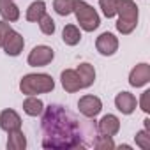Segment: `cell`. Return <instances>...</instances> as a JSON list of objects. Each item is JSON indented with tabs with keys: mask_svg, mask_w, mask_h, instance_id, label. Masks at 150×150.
<instances>
[{
	"mask_svg": "<svg viewBox=\"0 0 150 150\" xmlns=\"http://www.w3.org/2000/svg\"><path fill=\"white\" fill-rule=\"evenodd\" d=\"M41 131L42 146L51 150H69V148H87L92 145L88 136L92 134V125H83L81 120L60 104H50L42 110Z\"/></svg>",
	"mask_w": 150,
	"mask_h": 150,
	"instance_id": "1",
	"label": "cell"
},
{
	"mask_svg": "<svg viewBox=\"0 0 150 150\" xmlns=\"http://www.w3.org/2000/svg\"><path fill=\"white\" fill-rule=\"evenodd\" d=\"M55 88V81L50 74L39 72V74H25L20 81V90L25 96H37V94H48Z\"/></svg>",
	"mask_w": 150,
	"mask_h": 150,
	"instance_id": "2",
	"label": "cell"
},
{
	"mask_svg": "<svg viewBox=\"0 0 150 150\" xmlns=\"http://www.w3.org/2000/svg\"><path fill=\"white\" fill-rule=\"evenodd\" d=\"M117 14H118L117 30L120 34H124V35L131 34L136 28V25H138V14H139V11H138L136 2H134V0H122L120 6H118Z\"/></svg>",
	"mask_w": 150,
	"mask_h": 150,
	"instance_id": "3",
	"label": "cell"
},
{
	"mask_svg": "<svg viewBox=\"0 0 150 150\" xmlns=\"http://www.w3.org/2000/svg\"><path fill=\"white\" fill-rule=\"evenodd\" d=\"M72 13L76 14V20H78L80 27L85 32H94L101 25V20H99L97 11L90 4L83 2V0H76V2H74V11Z\"/></svg>",
	"mask_w": 150,
	"mask_h": 150,
	"instance_id": "4",
	"label": "cell"
},
{
	"mask_svg": "<svg viewBox=\"0 0 150 150\" xmlns=\"http://www.w3.org/2000/svg\"><path fill=\"white\" fill-rule=\"evenodd\" d=\"M53 57H55V53H53V50H51L50 46L39 44V46H35V48L28 53L27 62H28V65H32V67H44V65H48V64L53 60Z\"/></svg>",
	"mask_w": 150,
	"mask_h": 150,
	"instance_id": "5",
	"label": "cell"
},
{
	"mask_svg": "<svg viewBox=\"0 0 150 150\" xmlns=\"http://www.w3.org/2000/svg\"><path fill=\"white\" fill-rule=\"evenodd\" d=\"M78 110L83 117L87 118H94L101 113L103 110V101L96 96H83L80 101H78Z\"/></svg>",
	"mask_w": 150,
	"mask_h": 150,
	"instance_id": "6",
	"label": "cell"
},
{
	"mask_svg": "<svg viewBox=\"0 0 150 150\" xmlns=\"http://www.w3.org/2000/svg\"><path fill=\"white\" fill-rule=\"evenodd\" d=\"M23 46H25V39L21 37V34H18L16 30H9V34L6 35L4 39V44H2V50L9 55V57H18L21 51H23Z\"/></svg>",
	"mask_w": 150,
	"mask_h": 150,
	"instance_id": "7",
	"label": "cell"
},
{
	"mask_svg": "<svg viewBox=\"0 0 150 150\" xmlns=\"http://www.w3.org/2000/svg\"><path fill=\"white\" fill-rule=\"evenodd\" d=\"M96 48H97V51H99L101 55L111 57V55H115L117 50H118V39H117L111 32H103V34L97 37V41H96Z\"/></svg>",
	"mask_w": 150,
	"mask_h": 150,
	"instance_id": "8",
	"label": "cell"
},
{
	"mask_svg": "<svg viewBox=\"0 0 150 150\" xmlns=\"http://www.w3.org/2000/svg\"><path fill=\"white\" fill-rule=\"evenodd\" d=\"M150 81V65L148 64H138L136 67H132V71L129 72V85L131 87H143Z\"/></svg>",
	"mask_w": 150,
	"mask_h": 150,
	"instance_id": "9",
	"label": "cell"
},
{
	"mask_svg": "<svg viewBox=\"0 0 150 150\" xmlns=\"http://www.w3.org/2000/svg\"><path fill=\"white\" fill-rule=\"evenodd\" d=\"M97 131H99V134H106V136H115L118 131H120V120H118V117L117 115H111V113H108V115H104L99 122H97V127H96Z\"/></svg>",
	"mask_w": 150,
	"mask_h": 150,
	"instance_id": "10",
	"label": "cell"
},
{
	"mask_svg": "<svg viewBox=\"0 0 150 150\" xmlns=\"http://www.w3.org/2000/svg\"><path fill=\"white\" fill-rule=\"evenodd\" d=\"M60 81H62L64 90L69 92V94H74V92L81 90L80 76H78V72L74 71V69H65V71H62V74H60Z\"/></svg>",
	"mask_w": 150,
	"mask_h": 150,
	"instance_id": "11",
	"label": "cell"
},
{
	"mask_svg": "<svg viewBox=\"0 0 150 150\" xmlns=\"http://www.w3.org/2000/svg\"><path fill=\"white\" fill-rule=\"evenodd\" d=\"M0 129L11 132V131H18L21 129V118L14 110H4L0 113Z\"/></svg>",
	"mask_w": 150,
	"mask_h": 150,
	"instance_id": "12",
	"label": "cell"
},
{
	"mask_svg": "<svg viewBox=\"0 0 150 150\" xmlns=\"http://www.w3.org/2000/svg\"><path fill=\"white\" fill-rule=\"evenodd\" d=\"M115 106L122 115H131L136 110V97L131 92H120L115 97Z\"/></svg>",
	"mask_w": 150,
	"mask_h": 150,
	"instance_id": "13",
	"label": "cell"
},
{
	"mask_svg": "<svg viewBox=\"0 0 150 150\" xmlns=\"http://www.w3.org/2000/svg\"><path fill=\"white\" fill-rule=\"evenodd\" d=\"M76 72H78L80 81H81V88H88V87L94 85V81H96V69H94V65L83 62V64L78 65Z\"/></svg>",
	"mask_w": 150,
	"mask_h": 150,
	"instance_id": "14",
	"label": "cell"
},
{
	"mask_svg": "<svg viewBox=\"0 0 150 150\" xmlns=\"http://www.w3.org/2000/svg\"><path fill=\"white\" fill-rule=\"evenodd\" d=\"M0 16L6 21H18L20 20V9L13 0H0Z\"/></svg>",
	"mask_w": 150,
	"mask_h": 150,
	"instance_id": "15",
	"label": "cell"
},
{
	"mask_svg": "<svg viewBox=\"0 0 150 150\" xmlns=\"http://www.w3.org/2000/svg\"><path fill=\"white\" fill-rule=\"evenodd\" d=\"M46 14V2L44 0H35V2H32L27 9V20L32 21V23H37L42 16Z\"/></svg>",
	"mask_w": 150,
	"mask_h": 150,
	"instance_id": "16",
	"label": "cell"
},
{
	"mask_svg": "<svg viewBox=\"0 0 150 150\" xmlns=\"http://www.w3.org/2000/svg\"><path fill=\"white\" fill-rule=\"evenodd\" d=\"M44 110V104L41 99H37L35 96H28L25 101H23V111L28 115V117H39Z\"/></svg>",
	"mask_w": 150,
	"mask_h": 150,
	"instance_id": "17",
	"label": "cell"
},
{
	"mask_svg": "<svg viewBox=\"0 0 150 150\" xmlns=\"http://www.w3.org/2000/svg\"><path fill=\"white\" fill-rule=\"evenodd\" d=\"M62 39L67 46H76L81 41V32L76 25H65L62 30Z\"/></svg>",
	"mask_w": 150,
	"mask_h": 150,
	"instance_id": "18",
	"label": "cell"
},
{
	"mask_svg": "<svg viewBox=\"0 0 150 150\" xmlns=\"http://www.w3.org/2000/svg\"><path fill=\"white\" fill-rule=\"evenodd\" d=\"M7 134H9V138H7V148H9V150H25V146H27V138H25V134L21 132V129L11 131V132H7Z\"/></svg>",
	"mask_w": 150,
	"mask_h": 150,
	"instance_id": "19",
	"label": "cell"
},
{
	"mask_svg": "<svg viewBox=\"0 0 150 150\" xmlns=\"http://www.w3.org/2000/svg\"><path fill=\"white\" fill-rule=\"evenodd\" d=\"M120 2L122 0H99V7L103 9V14L106 18H115Z\"/></svg>",
	"mask_w": 150,
	"mask_h": 150,
	"instance_id": "20",
	"label": "cell"
},
{
	"mask_svg": "<svg viewBox=\"0 0 150 150\" xmlns=\"http://www.w3.org/2000/svg\"><path fill=\"white\" fill-rule=\"evenodd\" d=\"M74 2L76 0H53V9L60 16H69L74 11Z\"/></svg>",
	"mask_w": 150,
	"mask_h": 150,
	"instance_id": "21",
	"label": "cell"
},
{
	"mask_svg": "<svg viewBox=\"0 0 150 150\" xmlns=\"http://www.w3.org/2000/svg\"><path fill=\"white\" fill-rule=\"evenodd\" d=\"M97 150H111V148H115L117 145L113 143V139H111V136H106V134H101V136H96L94 138V143H92Z\"/></svg>",
	"mask_w": 150,
	"mask_h": 150,
	"instance_id": "22",
	"label": "cell"
},
{
	"mask_svg": "<svg viewBox=\"0 0 150 150\" xmlns=\"http://www.w3.org/2000/svg\"><path fill=\"white\" fill-rule=\"evenodd\" d=\"M37 23H39V28H41V32L44 35H53L55 34V21H53V18L50 14H44Z\"/></svg>",
	"mask_w": 150,
	"mask_h": 150,
	"instance_id": "23",
	"label": "cell"
},
{
	"mask_svg": "<svg viewBox=\"0 0 150 150\" xmlns=\"http://www.w3.org/2000/svg\"><path fill=\"white\" fill-rule=\"evenodd\" d=\"M134 139H136V145L141 148V150H150V132L148 131H138L136 132V136H134Z\"/></svg>",
	"mask_w": 150,
	"mask_h": 150,
	"instance_id": "24",
	"label": "cell"
},
{
	"mask_svg": "<svg viewBox=\"0 0 150 150\" xmlns=\"http://www.w3.org/2000/svg\"><path fill=\"white\" fill-rule=\"evenodd\" d=\"M139 108L145 111V113H150V90H145L141 94V99H139Z\"/></svg>",
	"mask_w": 150,
	"mask_h": 150,
	"instance_id": "25",
	"label": "cell"
},
{
	"mask_svg": "<svg viewBox=\"0 0 150 150\" xmlns=\"http://www.w3.org/2000/svg\"><path fill=\"white\" fill-rule=\"evenodd\" d=\"M9 30H11V25H9V21L2 20V21H0V48H2V44H4V39H6V35L9 34Z\"/></svg>",
	"mask_w": 150,
	"mask_h": 150,
	"instance_id": "26",
	"label": "cell"
},
{
	"mask_svg": "<svg viewBox=\"0 0 150 150\" xmlns=\"http://www.w3.org/2000/svg\"><path fill=\"white\" fill-rule=\"evenodd\" d=\"M143 124H145V131H148V132H150V118H145V120H143Z\"/></svg>",
	"mask_w": 150,
	"mask_h": 150,
	"instance_id": "27",
	"label": "cell"
}]
</instances>
